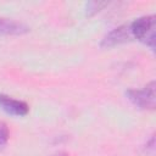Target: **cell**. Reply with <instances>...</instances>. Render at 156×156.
<instances>
[{"label": "cell", "mask_w": 156, "mask_h": 156, "mask_svg": "<svg viewBox=\"0 0 156 156\" xmlns=\"http://www.w3.org/2000/svg\"><path fill=\"white\" fill-rule=\"evenodd\" d=\"M155 20L156 17L154 15H147L135 18L129 23L133 39L144 43L151 50H155Z\"/></svg>", "instance_id": "obj_1"}, {"label": "cell", "mask_w": 156, "mask_h": 156, "mask_svg": "<svg viewBox=\"0 0 156 156\" xmlns=\"http://www.w3.org/2000/svg\"><path fill=\"white\" fill-rule=\"evenodd\" d=\"M155 82H150L141 89H128L126 91L127 99L140 110H155Z\"/></svg>", "instance_id": "obj_2"}, {"label": "cell", "mask_w": 156, "mask_h": 156, "mask_svg": "<svg viewBox=\"0 0 156 156\" xmlns=\"http://www.w3.org/2000/svg\"><path fill=\"white\" fill-rule=\"evenodd\" d=\"M133 40V35L129 24H123L110 30L100 41V46L104 49H110L119 44H124Z\"/></svg>", "instance_id": "obj_3"}, {"label": "cell", "mask_w": 156, "mask_h": 156, "mask_svg": "<svg viewBox=\"0 0 156 156\" xmlns=\"http://www.w3.org/2000/svg\"><path fill=\"white\" fill-rule=\"evenodd\" d=\"M0 108L7 115L15 117H24L29 112V106L27 102L13 99L5 94H0Z\"/></svg>", "instance_id": "obj_4"}, {"label": "cell", "mask_w": 156, "mask_h": 156, "mask_svg": "<svg viewBox=\"0 0 156 156\" xmlns=\"http://www.w3.org/2000/svg\"><path fill=\"white\" fill-rule=\"evenodd\" d=\"M29 32V27L22 22L0 17V35H22Z\"/></svg>", "instance_id": "obj_5"}, {"label": "cell", "mask_w": 156, "mask_h": 156, "mask_svg": "<svg viewBox=\"0 0 156 156\" xmlns=\"http://www.w3.org/2000/svg\"><path fill=\"white\" fill-rule=\"evenodd\" d=\"M10 138V130L6 126V123L0 122V149L5 147Z\"/></svg>", "instance_id": "obj_6"}, {"label": "cell", "mask_w": 156, "mask_h": 156, "mask_svg": "<svg viewBox=\"0 0 156 156\" xmlns=\"http://www.w3.org/2000/svg\"><path fill=\"white\" fill-rule=\"evenodd\" d=\"M107 2H98V1H91V2H88L87 4V13L89 15H93L98 11H100L104 6H106Z\"/></svg>", "instance_id": "obj_7"}, {"label": "cell", "mask_w": 156, "mask_h": 156, "mask_svg": "<svg viewBox=\"0 0 156 156\" xmlns=\"http://www.w3.org/2000/svg\"><path fill=\"white\" fill-rule=\"evenodd\" d=\"M52 156H68V154L67 152H57V154H55Z\"/></svg>", "instance_id": "obj_8"}]
</instances>
